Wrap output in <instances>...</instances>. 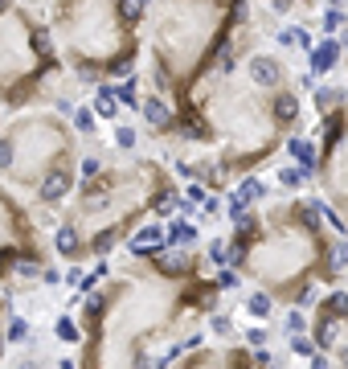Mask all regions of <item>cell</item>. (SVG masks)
I'll return each instance as SVG.
<instances>
[{
  "label": "cell",
  "instance_id": "obj_1",
  "mask_svg": "<svg viewBox=\"0 0 348 369\" xmlns=\"http://www.w3.org/2000/svg\"><path fill=\"white\" fill-rule=\"evenodd\" d=\"M53 25L62 29L70 62L86 83L132 70L135 21L123 17L119 0H53Z\"/></svg>",
  "mask_w": 348,
  "mask_h": 369
},
{
  "label": "cell",
  "instance_id": "obj_2",
  "mask_svg": "<svg viewBox=\"0 0 348 369\" xmlns=\"http://www.w3.org/2000/svg\"><path fill=\"white\" fill-rule=\"evenodd\" d=\"M53 70H62V62L50 46L46 25H37L21 9L0 13V99L21 107Z\"/></svg>",
  "mask_w": 348,
  "mask_h": 369
},
{
  "label": "cell",
  "instance_id": "obj_3",
  "mask_svg": "<svg viewBox=\"0 0 348 369\" xmlns=\"http://www.w3.org/2000/svg\"><path fill=\"white\" fill-rule=\"evenodd\" d=\"M74 140L58 123V115H29L0 135V172H9L17 184L37 189L41 177L58 165H70Z\"/></svg>",
  "mask_w": 348,
  "mask_h": 369
},
{
  "label": "cell",
  "instance_id": "obj_4",
  "mask_svg": "<svg viewBox=\"0 0 348 369\" xmlns=\"http://www.w3.org/2000/svg\"><path fill=\"white\" fill-rule=\"evenodd\" d=\"M320 160L328 165V189H332V197H336V205L344 209V226H348V128L332 148L320 152Z\"/></svg>",
  "mask_w": 348,
  "mask_h": 369
},
{
  "label": "cell",
  "instance_id": "obj_5",
  "mask_svg": "<svg viewBox=\"0 0 348 369\" xmlns=\"http://www.w3.org/2000/svg\"><path fill=\"white\" fill-rule=\"evenodd\" d=\"M246 78L254 86H266V90H283V62L275 53H250L246 58Z\"/></svg>",
  "mask_w": 348,
  "mask_h": 369
},
{
  "label": "cell",
  "instance_id": "obj_6",
  "mask_svg": "<svg viewBox=\"0 0 348 369\" xmlns=\"http://www.w3.org/2000/svg\"><path fill=\"white\" fill-rule=\"evenodd\" d=\"M70 189H74V168L58 165V168H50V172L41 177V184H37V202H41V205H58Z\"/></svg>",
  "mask_w": 348,
  "mask_h": 369
},
{
  "label": "cell",
  "instance_id": "obj_7",
  "mask_svg": "<svg viewBox=\"0 0 348 369\" xmlns=\"http://www.w3.org/2000/svg\"><path fill=\"white\" fill-rule=\"evenodd\" d=\"M127 251H132V254H139V259H156L160 251H168V230L152 222V226H144V230H135V234H132Z\"/></svg>",
  "mask_w": 348,
  "mask_h": 369
},
{
  "label": "cell",
  "instance_id": "obj_8",
  "mask_svg": "<svg viewBox=\"0 0 348 369\" xmlns=\"http://www.w3.org/2000/svg\"><path fill=\"white\" fill-rule=\"evenodd\" d=\"M139 115L148 123L152 132H172L176 128V111H168V103L160 95H148V99L139 103Z\"/></svg>",
  "mask_w": 348,
  "mask_h": 369
},
{
  "label": "cell",
  "instance_id": "obj_9",
  "mask_svg": "<svg viewBox=\"0 0 348 369\" xmlns=\"http://www.w3.org/2000/svg\"><path fill=\"white\" fill-rule=\"evenodd\" d=\"M340 50H344V41H336V37H328V33L320 37V46H312V50H307L312 74H320V78H324V74H328V70L340 62Z\"/></svg>",
  "mask_w": 348,
  "mask_h": 369
},
{
  "label": "cell",
  "instance_id": "obj_10",
  "mask_svg": "<svg viewBox=\"0 0 348 369\" xmlns=\"http://www.w3.org/2000/svg\"><path fill=\"white\" fill-rule=\"evenodd\" d=\"M152 263H156V271L168 275V279H184V275H193V254L184 251V246H176V251H160Z\"/></svg>",
  "mask_w": 348,
  "mask_h": 369
},
{
  "label": "cell",
  "instance_id": "obj_11",
  "mask_svg": "<svg viewBox=\"0 0 348 369\" xmlns=\"http://www.w3.org/2000/svg\"><path fill=\"white\" fill-rule=\"evenodd\" d=\"M348 99V90H336V86H320L315 90V111L328 115V111H340V103Z\"/></svg>",
  "mask_w": 348,
  "mask_h": 369
},
{
  "label": "cell",
  "instance_id": "obj_12",
  "mask_svg": "<svg viewBox=\"0 0 348 369\" xmlns=\"http://www.w3.org/2000/svg\"><path fill=\"white\" fill-rule=\"evenodd\" d=\"M95 115L99 119H115L119 115V95L111 90V86H99V90H95Z\"/></svg>",
  "mask_w": 348,
  "mask_h": 369
},
{
  "label": "cell",
  "instance_id": "obj_13",
  "mask_svg": "<svg viewBox=\"0 0 348 369\" xmlns=\"http://www.w3.org/2000/svg\"><path fill=\"white\" fill-rule=\"evenodd\" d=\"M193 242H197V226L193 222H172L168 226V246H184L189 251Z\"/></svg>",
  "mask_w": 348,
  "mask_h": 369
},
{
  "label": "cell",
  "instance_id": "obj_14",
  "mask_svg": "<svg viewBox=\"0 0 348 369\" xmlns=\"http://www.w3.org/2000/svg\"><path fill=\"white\" fill-rule=\"evenodd\" d=\"M307 181H312V168H307V165H287V168H279V184H283V189H303Z\"/></svg>",
  "mask_w": 348,
  "mask_h": 369
},
{
  "label": "cell",
  "instance_id": "obj_15",
  "mask_svg": "<svg viewBox=\"0 0 348 369\" xmlns=\"http://www.w3.org/2000/svg\"><path fill=\"white\" fill-rule=\"evenodd\" d=\"M287 148H291V156H295V165H307V168H315V165H320V156H315L312 140L295 135V140H287Z\"/></svg>",
  "mask_w": 348,
  "mask_h": 369
},
{
  "label": "cell",
  "instance_id": "obj_16",
  "mask_svg": "<svg viewBox=\"0 0 348 369\" xmlns=\"http://www.w3.org/2000/svg\"><path fill=\"white\" fill-rule=\"evenodd\" d=\"M83 238H78V230L74 226H58V251L66 254V259H78L83 254V246H78Z\"/></svg>",
  "mask_w": 348,
  "mask_h": 369
},
{
  "label": "cell",
  "instance_id": "obj_17",
  "mask_svg": "<svg viewBox=\"0 0 348 369\" xmlns=\"http://www.w3.org/2000/svg\"><path fill=\"white\" fill-rule=\"evenodd\" d=\"M279 46H295V50H312V33L307 29H295V25H287V29H279Z\"/></svg>",
  "mask_w": 348,
  "mask_h": 369
},
{
  "label": "cell",
  "instance_id": "obj_18",
  "mask_svg": "<svg viewBox=\"0 0 348 369\" xmlns=\"http://www.w3.org/2000/svg\"><path fill=\"white\" fill-rule=\"evenodd\" d=\"M320 29H324L328 37H336L340 29H348V13H344V9H336V4H328V9H324V25H320Z\"/></svg>",
  "mask_w": 348,
  "mask_h": 369
},
{
  "label": "cell",
  "instance_id": "obj_19",
  "mask_svg": "<svg viewBox=\"0 0 348 369\" xmlns=\"http://www.w3.org/2000/svg\"><path fill=\"white\" fill-rule=\"evenodd\" d=\"M246 312L250 316H258V320H266L270 316V296H266V291H254V296L246 300Z\"/></svg>",
  "mask_w": 348,
  "mask_h": 369
},
{
  "label": "cell",
  "instance_id": "obj_20",
  "mask_svg": "<svg viewBox=\"0 0 348 369\" xmlns=\"http://www.w3.org/2000/svg\"><path fill=\"white\" fill-rule=\"evenodd\" d=\"M238 197H242V202H258V197H266V184L254 181V177H246V181H242V189H238Z\"/></svg>",
  "mask_w": 348,
  "mask_h": 369
},
{
  "label": "cell",
  "instance_id": "obj_21",
  "mask_svg": "<svg viewBox=\"0 0 348 369\" xmlns=\"http://www.w3.org/2000/svg\"><path fill=\"white\" fill-rule=\"evenodd\" d=\"M119 9H123V17L127 21H144V13H148V0H119Z\"/></svg>",
  "mask_w": 348,
  "mask_h": 369
},
{
  "label": "cell",
  "instance_id": "obj_22",
  "mask_svg": "<svg viewBox=\"0 0 348 369\" xmlns=\"http://www.w3.org/2000/svg\"><path fill=\"white\" fill-rule=\"evenodd\" d=\"M90 111H95V107H78V111H74V128H78V132H95V119L99 115H90Z\"/></svg>",
  "mask_w": 348,
  "mask_h": 369
},
{
  "label": "cell",
  "instance_id": "obj_23",
  "mask_svg": "<svg viewBox=\"0 0 348 369\" xmlns=\"http://www.w3.org/2000/svg\"><path fill=\"white\" fill-rule=\"evenodd\" d=\"M29 333H33V328H29V320H13V324H9V341H17V345H25Z\"/></svg>",
  "mask_w": 348,
  "mask_h": 369
},
{
  "label": "cell",
  "instance_id": "obj_24",
  "mask_svg": "<svg viewBox=\"0 0 348 369\" xmlns=\"http://www.w3.org/2000/svg\"><path fill=\"white\" fill-rule=\"evenodd\" d=\"M115 148H135V128H127V123H123V128H115Z\"/></svg>",
  "mask_w": 348,
  "mask_h": 369
},
{
  "label": "cell",
  "instance_id": "obj_25",
  "mask_svg": "<svg viewBox=\"0 0 348 369\" xmlns=\"http://www.w3.org/2000/svg\"><path fill=\"white\" fill-rule=\"evenodd\" d=\"M213 284L221 287V291H230V287H238V271H233V267H226V271H221V275L213 279Z\"/></svg>",
  "mask_w": 348,
  "mask_h": 369
},
{
  "label": "cell",
  "instance_id": "obj_26",
  "mask_svg": "<svg viewBox=\"0 0 348 369\" xmlns=\"http://www.w3.org/2000/svg\"><path fill=\"white\" fill-rule=\"evenodd\" d=\"M291 349H295L299 357H315V353H312V341H307L303 333H295V341H291Z\"/></svg>",
  "mask_w": 348,
  "mask_h": 369
},
{
  "label": "cell",
  "instance_id": "obj_27",
  "mask_svg": "<svg viewBox=\"0 0 348 369\" xmlns=\"http://www.w3.org/2000/svg\"><path fill=\"white\" fill-rule=\"evenodd\" d=\"M58 336H62V341H74V336H78V328H74V324L62 316V320H58Z\"/></svg>",
  "mask_w": 348,
  "mask_h": 369
},
{
  "label": "cell",
  "instance_id": "obj_28",
  "mask_svg": "<svg viewBox=\"0 0 348 369\" xmlns=\"http://www.w3.org/2000/svg\"><path fill=\"white\" fill-rule=\"evenodd\" d=\"M184 202H205V184H189V193H184Z\"/></svg>",
  "mask_w": 348,
  "mask_h": 369
},
{
  "label": "cell",
  "instance_id": "obj_29",
  "mask_svg": "<svg viewBox=\"0 0 348 369\" xmlns=\"http://www.w3.org/2000/svg\"><path fill=\"white\" fill-rule=\"evenodd\" d=\"M287 328H291V333H303V316H299V312H291V316H287Z\"/></svg>",
  "mask_w": 348,
  "mask_h": 369
},
{
  "label": "cell",
  "instance_id": "obj_30",
  "mask_svg": "<svg viewBox=\"0 0 348 369\" xmlns=\"http://www.w3.org/2000/svg\"><path fill=\"white\" fill-rule=\"evenodd\" d=\"M246 341H250V345H263V341H266V328H250Z\"/></svg>",
  "mask_w": 348,
  "mask_h": 369
},
{
  "label": "cell",
  "instance_id": "obj_31",
  "mask_svg": "<svg viewBox=\"0 0 348 369\" xmlns=\"http://www.w3.org/2000/svg\"><path fill=\"white\" fill-rule=\"evenodd\" d=\"M205 214H221V197H205Z\"/></svg>",
  "mask_w": 348,
  "mask_h": 369
},
{
  "label": "cell",
  "instance_id": "obj_32",
  "mask_svg": "<svg viewBox=\"0 0 348 369\" xmlns=\"http://www.w3.org/2000/svg\"><path fill=\"white\" fill-rule=\"evenodd\" d=\"M213 333L226 336V333H230V320H226V316H217V320H213Z\"/></svg>",
  "mask_w": 348,
  "mask_h": 369
},
{
  "label": "cell",
  "instance_id": "obj_33",
  "mask_svg": "<svg viewBox=\"0 0 348 369\" xmlns=\"http://www.w3.org/2000/svg\"><path fill=\"white\" fill-rule=\"evenodd\" d=\"M312 369H328V361H324V357L315 353V357H312Z\"/></svg>",
  "mask_w": 348,
  "mask_h": 369
},
{
  "label": "cell",
  "instance_id": "obj_34",
  "mask_svg": "<svg viewBox=\"0 0 348 369\" xmlns=\"http://www.w3.org/2000/svg\"><path fill=\"white\" fill-rule=\"evenodd\" d=\"M17 369H41V365H37V361H21Z\"/></svg>",
  "mask_w": 348,
  "mask_h": 369
},
{
  "label": "cell",
  "instance_id": "obj_35",
  "mask_svg": "<svg viewBox=\"0 0 348 369\" xmlns=\"http://www.w3.org/2000/svg\"><path fill=\"white\" fill-rule=\"evenodd\" d=\"M13 9V0H0V13H9Z\"/></svg>",
  "mask_w": 348,
  "mask_h": 369
},
{
  "label": "cell",
  "instance_id": "obj_36",
  "mask_svg": "<svg viewBox=\"0 0 348 369\" xmlns=\"http://www.w3.org/2000/svg\"><path fill=\"white\" fill-rule=\"evenodd\" d=\"M328 4H336V9H344V0H328Z\"/></svg>",
  "mask_w": 348,
  "mask_h": 369
},
{
  "label": "cell",
  "instance_id": "obj_37",
  "mask_svg": "<svg viewBox=\"0 0 348 369\" xmlns=\"http://www.w3.org/2000/svg\"><path fill=\"white\" fill-rule=\"evenodd\" d=\"M340 361H344V365H348V349H344V353H340Z\"/></svg>",
  "mask_w": 348,
  "mask_h": 369
},
{
  "label": "cell",
  "instance_id": "obj_38",
  "mask_svg": "<svg viewBox=\"0 0 348 369\" xmlns=\"http://www.w3.org/2000/svg\"><path fill=\"white\" fill-rule=\"evenodd\" d=\"M4 341H9V336H0V349H4Z\"/></svg>",
  "mask_w": 348,
  "mask_h": 369
}]
</instances>
